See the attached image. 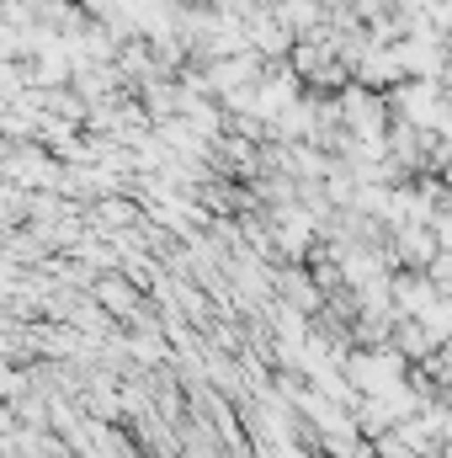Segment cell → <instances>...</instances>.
Wrapping results in <instances>:
<instances>
[{"label":"cell","mask_w":452,"mask_h":458,"mask_svg":"<svg viewBox=\"0 0 452 458\" xmlns=\"http://www.w3.org/2000/svg\"><path fill=\"white\" fill-rule=\"evenodd\" d=\"M394 256H399V267H431L442 256V240L431 225H399L394 229Z\"/></svg>","instance_id":"obj_1"},{"label":"cell","mask_w":452,"mask_h":458,"mask_svg":"<svg viewBox=\"0 0 452 458\" xmlns=\"http://www.w3.org/2000/svg\"><path fill=\"white\" fill-rule=\"evenodd\" d=\"M91 299L102 304V310H113L117 320H133L138 315V283H128V272H102L96 277V288H91Z\"/></svg>","instance_id":"obj_2"}]
</instances>
